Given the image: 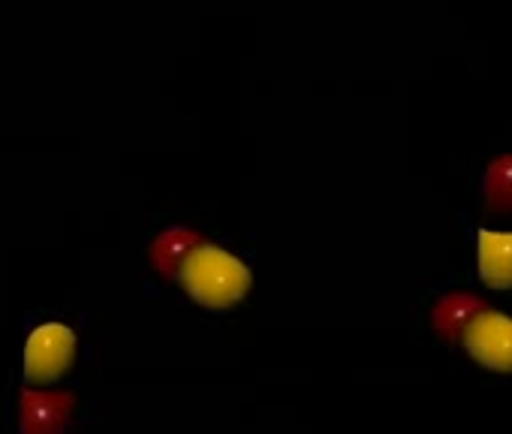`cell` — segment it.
<instances>
[{
  "instance_id": "obj_1",
  "label": "cell",
  "mask_w": 512,
  "mask_h": 434,
  "mask_svg": "<svg viewBox=\"0 0 512 434\" xmlns=\"http://www.w3.org/2000/svg\"><path fill=\"white\" fill-rule=\"evenodd\" d=\"M148 257L166 281L181 284L193 302L214 311L232 308L250 290L247 266L187 227H169L160 233Z\"/></svg>"
},
{
  "instance_id": "obj_7",
  "label": "cell",
  "mask_w": 512,
  "mask_h": 434,
  "mask_svg": "<svg viewBox=\"0 0 512 434\" xmlns=\"http://www.w3.org/2000/svg\"><path fill=\"white\" fill-rule=\"evenodd\" d=\"M485 199L491 208H512V154L491 163L485 175Z\"/></svg>"
},
{
  "instance_id": "obj_4",
  "label": "cell",
  "mask_w": 512,
  "mask_h": 434,
  "mask_svg": "<svg viewBox=\"0 0 512 434\" xmlns=\"http://www.w3.org/2000/svg\"><path fill=\"white\" fill-rule=\"evenodd\" d=\"M73 392H25L22 395V434H61L73 413Z\"/></svg>"
},
{
  "instance_id": "obj_5",
  "label": "cell",
  "mask_w": 512,
  "mask_h": 434,
  "mask_svg": "<svg viewBox=\"0 0 512 434\" xmlns=\"http://www.w3.org/2000/svg\"><path fill=\"white\" fill-rule=\"evenodd\" d=\"M479 275L494 290H512V233L479 230Z\"/></svg>"
},
{
  "instance_id": "obj_6",
  "label": "cell",
  "mask_w": 512,
  "mask_h": 434,
  "mask_svg": "<svg viewBox=\"0 0 512 434\" xmlns=\"http://www.w3.org/2000/svg\"><path fill=\"white\" fill-rule=\"evenodd\" d=\"M473 311H482V302L473 296H449L437 305L434 311V326L443 335H455L458 329H464L473 320Z\"/></svg>"
},
{
  "instance_id": "obj_3",
  "label": "cell",
  "mask_w": 512,
  "mask_h": 434,
  "mask_svg": "<svg viewBox=\"0 0 512 434\" xmlns=\"http://www.w3.org/2000/svg\"><path fill=\"white\" fill-rule=\"evenodd\" d=\"M467 353L491 371H512V320L494 311L476 314L464 326Z\"/></svg>"
},
{
  "instance_id": "obj_2",
  "label": "cell",
  "mask_w": 512,
  "mask_h": 434,
  "mask_svg": "<svg viewBox=\"0 0 512 434\" xmlns=\"http://www.w3.org/2000/svg\"><path fill=\"white\" fill-rule=\"evenodd\" d=\"M76 335L61 323L40 326L25 344V380L34 386L55 383L73 362Z\"/></svg>"
}]
</instances>
